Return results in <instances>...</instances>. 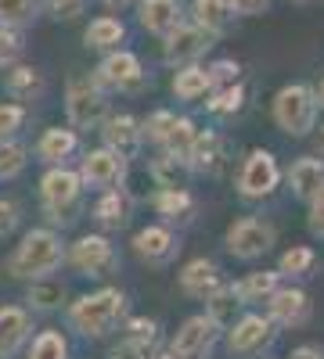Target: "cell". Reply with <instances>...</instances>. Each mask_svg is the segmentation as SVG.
Instances as JSON below:
<instances>
[{"instance_id": "cell-2", "label": "cell", "mask_w": 324, "mask_h": 359, "mask_svg": "<svg viewBox=\"0 0 324 359\" xmlns=\"http://www.w3.org/2000/svg\"><path fill=\"white\" fill-rule=\"evenodd\" d=\"M123 306H127V298L119 287H101L94 294H83L79 302H72L69 309V320L79 327L83 334H108L115 323H119L123 316Z\"/></svg>"}, {"instance_id": "cell-5", "label": "cell", "mask_w": 324, "mask_h": 359, "mask_svg": "<svg viewBox=\"0 0 324 359\" xmlns=\"http://www.w3.org/2000/svg\"><path fill=\"white\" fill-rule=\"evenodd\" d=\"M271 245H274V226L263 219L245 216L227 230V248L238 259H259L263 252H271Z\"/></svg>"}, {"instance_id": "cell-21", "label": "cell", "mask_w": 324, "mask_h": 359, "mask_svg": "<svg viewBox=\"0 0 324 359\" xmlns=\"http://www.w3.org/2000/svg\"><path fill=\"white\" fill-rule=\"evenodd\" d=\"M195 137H198V130H195V123H191V118H173V126H169V133L162 137V147H166V158H176V162H188V155H191V144H195Z\"/></svg>"}, {"instance_id": "cell-20", "label": "cell", "mask_w": 324, "mask_h": 359, "mask_svg": "<svg viewBox=\"0 0 324 359\" xmlns=\"http://www.w3.org/2000/svg\"><path fill=\"white\" fill-rule=\"evenodd\" d=\"M4 90H8L11 97H18V101H33V97L44 94V76H40V69H33V65H18V69L8 72Z\"/></svg>"}, {"instance_id": "cell-53", "label": "cell", "mask_w": 324, "mask_h": 359, "mask_svg": "<svg viewBox=\"0 0 324 359\" xmlns=\"http://www.w3.org/2000/svg\"><path fill=\"white\" fill-rule=\"evenodd\" d=\"M155 359H176V355H173V352H169V355H155Z\"/></svg>"}, {"instance_id": "cell-39", "label": "cell", "mask_w": 324, "mask_h": 359, "mask_svg": "<svg viewBox=\"0 0 324 359\" xmlns=\"http://www.w3.org/2000/svg\"><path fill=\"white\" fill-rule=\"evenodd\" d=\"M18 54H22V36L15 33V29H0V69L15 65Z\"/></svg>"}, {"instance_id": "cell-41", "label": "cell", "mask_w": 324, "mask_h": 359, "mask_svg": "<svg viewBox=\"0 0 324 359\" xmlns=\"http://www.w3.org/2000/svg\"><path fill=\"white\" fill-rule=\"evenodd\" d=\"M173 118L176 115H169V111H155L148 123L141 126V137H148V140H155V144H162V137L169 133V126H173Z\"/></svg>"}, {"instance_id": "cell-51", "label": "cell", "mask_w": 324, "mask_h": 359, "mask_svg": "<svg viewBox=\"0 0 324 359\" xmlns=\"http://www.w3.org/2000/svg\"><path fill=\"white\" fill-rule=\"evenodd\" d=\"M105 4H108V8H127L130 0H105Z\"/></svg>"}, {"instance_id": "cell-52", "label": "cell", "mask_w": 324, "mask_h": 359, "mask_svg": "<svg viewBox=\"0 0 324 359\" xmlns=\"http://www.w3.org/2000/svg\"><path fill=\"white\" fill-rule=\"evenodd\" d=\"M317 144H320V151H324V126H320V133H317Z\"/></svg>"}, {"instance_id": "cell-49", "label": "cell", "mask_w": 324, "mask_h": 359, "mask_svg": "<svg viewBox=\"0 0 324 359\" xmlns=\"http://www.w3.org/2000/svg\"><path fill=\"white\" fill-rule=\"evenodd\" d=\"M288 359H324V352L320 348H310V345H303V348H296Z\"/></svg>"}, {"instance_id": "cell-27", "label": "cell", "mask_w": 324, "mask_h": 359, "mask_svg": "<svg viewBox=\"0 0 324 359\" xmlns=\"http://www.w3.org/2000/svg\"><path fill=\"white\" fill-rule=\"evenodd\" d=\"M227 18H231L227 0H195V25H202L209 36L213 33H223Z\"/></svg>"}, {"instance_id": "cell-12", "label": "cell", "mask_w": 324, "mask_h": 359, "mask_svg": "<svg viewBox=\"0 0 324 359\" xmlns=\"http://www.w3.org/2000/svg\"><path fill=\"white\" fill-rule=\"evenodd\" d=\"M105 147L119 158V162H127V158H134L137 155V147H141V123L137 118H130V115H112L108 123H105Z\"/></svg>"}, {"instance_id": "cell-30", "label": "cell", "mask_w": 324, "mask_h": 359, "mask_svg": "<svg viewBox=\"0 0 324 359\" xmlns=\"http://www.w3.org/2000/svg\"><path fill=\"white\" fill-rule=\"evenodd\" d=\"M278 277L281 273H252L249 280H242L234 287V294L242 298V302H256V298H271L278 291Z\"/></svg>"}, {"instance_id": "cell-38", "label": "cell", "mask_w": 324, "mask_h": 359, "mask_svg": "<svg viewBox=\"0 0 324 359\" xmlns=\"http://www.w3.org/2000/svg\"><path fill=\"white\" fill-rule=\"evenodd\" d=\"M310 266H313V248H306V245L288 248L281 255V273H306Z\"/></svg>"}, {"instance_id": "cell-43", "label": "cell", "mask_w": 324, "mask_h": 359, "mask_svg": "<svg viewBox=\"0 0 324 359\" xmlns=\"http://www.w3.org/2000/svg\"><path fill=\"white\" fill-rule=\"evenodd\" d=\"M127 331H130L134 341L152 345V341L159 338V323H155V320H130V323H127Z\"/></svg>"}, {"instance_id": "cell-42", "label": "cell", "mask_w": 324, "mask_h": 359, "mask_svg": "<svg viewBox=\"0 0 324 359\" xmlns=\"http://www.w3.org/2000/svg\"><path fill=\"white\" fill-rule=\"evenodd\" d=\"M22 118H25L22 104H0V140H4L8 133H15L22 126Z\"/></svg>"}, {"instance_id": "cell-4", "label": "cell", "mask_w": 324, "mask_h": 359, "mask_svg": "<svg viewBox=\"0 0 324 359\" xmlns=\"http://www.w3.org/2000/svg\"><path fill=\"white\" fill-rule=\"evenodd\" d=\"M105 115H108V101L101 94V86L94 79H72L69 83V118H72V126H79V130L98 126Z\"/></svg>"}, {"instance_id": "cell-18", "label": "cell", "mask_w": 324, "mask_h": 359, "mask_svg": "<svg viewBox=\"0 0 324 359\" xmlns=\"http://www.w3.org/2000/svg\"><path fill=\"white\" fill-rule=\"evenodd\" d=\"M29 334V316L18 306H4L0 309V359H8L18 352V345Z\"/></svg>"}, {"instance_id": "cell-11", "label": "cell", "mask_w": 324, "mask_h": 359, "mask_svg": "<svg viewBox=\"0 0 324 359\" xmlns=\"http://www.w3.org/2000/svg\"><path fill=\"white\" fill-rule=\"evenodd\" d=\"M79 198V176L69 169H51L44 176V205L54 212V219H62Z\"/></svg>"}, {"instance_id": "cell-32", "label": "cell", "mask_w": 324, "mask_h": 359, "mask_svg": "<svg viewBox=\"0 0 324 359\" xmlns=\"http://www.w3.org/2000/svg\"><path fill=\"white\" fill-rule=\"evenodd\" d=\"M205 302H209V320L213 323H227V316L238 309L242 302H238V294H234V287L231 284H220L209 298H205Z\"/></svg>"}, {"instance_id": "cell-1", "label": "cell", "mask_w": 324, "mask_h": 359, "mask_svg": "<svg viewBox=\"0 0 324 359\" xmlns=\"http://www.w3.org/2000/svg\"><path fill=\"white\" fill-rule=\"evenodd\" d=\"M58 266H62V241H58V233L29 230L22 237V245L8 259V273L11 277H29V280H44Z\"/></svg>"}, {"instance_id": "cell-6", "label": "cell", "mask_w": 324, "mask_h": 359, "mask_svg": "<svg viewBox=\"0 0 324 359\" xmlns=\"http://www.w3.org/2000/svg\"><path fill=\"white\" fill-rule=\"evenodd\" d=\"M69 259L86 277H105V273L115 269V248L108 245V237H101V233L79 237V241L72 245V252H69Z\"/></svg>"}, {"instance_id": "cell-22", "label": "cell", "mask_w": 324, "mask_h": 359, "mask_svg": "<svg viewBox=\"0 0 324 359\" xmlns=\"http://www.w3.org/2000/svg\"><path fill=\"white\" fill-rule=\"evenodd\" d=\"M134 248H137L141 259L162 262V259H169V252H173V237H169V230H162V226H148V230H141V233L134 237Z\"/></svg>"}, {"instance_id": "cell-37", "label": "cell", "mask_w": 324, "mask_h": 359, "mask_svg": "<svg viewBox=\"0 0 324 359\" xmlns=\"http://www.w3.org/2000/svg\"><path fill=\"white\" fill-rule=\"evenodd\" d=\"M25 169V147L15 140H0V180H11Z\"/></svg>"}, {"instance_id": "cell-26", "label": "cell", "mask_w": 324, "mask_h": 359, "mask_svg": "<svg viewBox=\"0 0 324 359\" xmlns=\"http://www.w3.org/2000/svg\"><path fill=\"white\" fill-rule=\"evenodd\" d=\"M148 176H152V184L155 187H162V191H184V180H188V165L184 162H176V158H155L152 162V169H148Z\"/></svg>"}, {"instance_id": "cell-54", "label": "cell", "mask_w": 324, "mask_h": 359, "mask_svg": "<svg viewBox=\"0 0 324 359\" xmlns=\"http://www.w3.org/2000/svg\"><path fill=\"white\" fill-rule=\"evenodd\" d=\"M320 94H324V86H320Z\"/></svg>"}, {"instance_id": "cell-29", "label": "cell", "mask_w": 324, "mask_h": 359, "mask_svg": "<svg viewBox=\"0 0 324 359\" xmlns=\"http://www.w3.org/2000/svg\"><path fill=\"white\" fill-rule=\"evenodd\" d=\"M94 216H98L101 226L119 230V226L127 223V194H119V191H105V198L94 205Z\"/></svg>"}, {"instance_id": "cell-10", "label": "cell", "mask_w": 324, "mask_h": 359, "mask_svg": "<svg viewBox=\"0 0 324 359\" xmlns=\"http://www.w3.org/2000/svg\"><path fill=\"white\" fill-rule=\"evenodd\" d=\"M98 83L115 86V90H137L144 83V69L137 62V54H130V50L108 54L101 62V69H98Z\"/></svg>"}, {"instance_id": "cell-28", "label": "cell", "mask_w": 324, "mask_h": 359, "mask_svg": "<svg viewBox=\"0 0 324 359\" xmlns=\"http://www.w3.org/2000/svg\"><path fill=\"white\" fill-rule=\"evenodd\" d=\"M205 90H209V76H205V69H198V65H184L173 79V94L181 101H198Z\"/></svg>"}, {"instance_id": "cell-50", "label": "cell", "mask_w": 324, "mask_h": 359, "mask_svg": "<svg viewBox=\"0 0 324 359\" xmlns=\"http://www.w3.org/2000/svg\"><path fill=\"white\" fill-rule=\"evenodd\" d=\"M130 184H134V187H130L134 198H144V194H148V191H144V176H130Z\"/></svg>"}, {"instance_id": "cell-8", "label": "cell", "mask_w": 324, "mask_h": 359, "mask_svg": "<svg viewBox=\"0 0 324 359\" xmlns=\"http://www.w3.org/2000/svg\"><path fill=\"white\" fill-rule=\"evenodd\" d=\"M216 331H220V323H213L209 316H191L173 338V355L176 359H202L213 348Z\"/></svg>"}, {"instance_id": "cell-7", "label": "cell", "mask_w": 324, "mask_h": 359, "mask_svg": "<svg viewBox=\"0 0 324 359\" xmlns=\"http://www.w3.org/2000/svg\"><path fill=\"white\" fill-rule=\"evenodd\" d=\"M278 187V162L271 151H252L238 172V191L242 198H267Z\"/></svg>"}, {"instance_id": "cell-25", "label": "cell", "mask_w": 324, "mask_h": 359, "mask_svg": "<svg viewBox=\"0 0 324 359\" xmlns=\"http://www.w3.org/2000/svg\"><path fill=\"white\" fill-rule=\"evenodd\" d=\"M127 36V29H123V22L119 18H94L91 25H86V47H94V50H108V47H115Z\"/></svg>"}, {"instance_id": "cell-47", "label": "cell", "mask_w": 324, "mask_h": 359, "mask_svg": "<svg viewBox=\"0 0 324 359\" xmlns=\"http://www.w3.org/2000/svg\"><path fill=\"white\" fill-rule=\"evenodd\" d=\"M47 4H51V15L58 18H76L83 11V0H47Z\"/></svg>"}, {"instance_id": "cell-19", "label": "cell", "mask_w": 324, "mask_h": 359, "mask_svg": "<svg viewBox=\"0 0 324 359\" xmlns=\"http://www.w3.org/2000/svg\"><path fill=\"white\" fill-rule=\"evenodd\" d=\"M188 165L198 169V172H220L223 165V144L216 133H198L195 144H191V155H188Z\"/></svg>"}, {"instance_id": "cell-17", "label": "cell", "mask_w": 324, "mask_h": 359, "mask_svg": "<svg viewBox=\"0 0 324 359\" xmlns=\"http://www.w3.org/2000/svg\"><path fill=\"white\" fill-rule=\"evenodd\" d=\"M141 25L148 33H173L181 25V0H141Z\"/></svg>"}, {"instance_id": "cell-36", "label": "cell", "mask_w": 324, "mask_h": 359, "mask_svg": "<svg viewBox=\"0 0 324 359\" xmlns=\"http://www.w3.org/2000/svg\"><path fill=\"white\" fill-rule=\"evenodd\" d=\"M65 352H69V345H65L62 334H58V331H44L33 341V348H29V359H65Z\"/></svg>"}, {"instance_id": "cell-9", "label": "cell", "mask_w": 324, "mask_h": 359, "mask_svg": "<svg viewBox=\"0 0 324 359\" xmlns=\"http://www.w3.org/2000/svg\"><path fill=\"white\" fill-rule=\"evenodd\" d=\"M209 33H205L202 25H176L173 33H166V62L169 65H191L195 57H202L205 50H209Z\"/></svg>"}, {"instance_id": "cell-13", "label": "cell", "mask_w": 324, "mask_h": 359, "mask_svg": "<svg viewBox=\"0 0 324 359\" xmlns=\"http://www.w3.org/2000/svg\"><path fill=\"white\" fill-rule=\"evenodd\" d=\"M271 338H274L271 320H263V316H245V320L234 323V331L227 334V348L238 352V355H252V352H259L263 345H267Z\"/></svg>"}, {"instance_id": "cell-48", "label": "cell", "mask_w": 324, "mask_h": 359, "mask_svg": "<svg viewBox=\"0 0 324 359\" xmlns=\"http://www.w3.org/2000/svg\"><path fill=\"white\" fill-rule=\"evenodd\" d=\"M267 4H271V0H227V8L234 15H259Z\"/></svg>"}, {"instance_id": "cell-23", "label": "cell", "mask_w": 324, "mask_h": 359, "mask_svg": "<svg viewBox=\"0 0 324 359\" xmlns=\"http://www.w3.org/2000/svg\"><path fill=\"white\" fill-rule=\"evenodd\" d=\"M288 184H292V191H296L299 198H310L324 184V162L320 158H299L296 165H292V172H288Z\"/></svg>"}, {"instance_id": "cell-35", "label": "cell", "mask_w": 324, "mask_h": 359, "mask_svg": "<svg viewBox=\"0 0 324 359\" xmlns=\"http://www.w3.org/2000/svg\"><path fill=\"white\" fill-rule=\"evenodd\" d=\"M65 302V287L62 284H47V280H37L29 287V306L33 309H58Z\"/></svg>"}, {"instance_id": "cell-40", "label": "cell", "mask_w": 324, "mask_h": 359, "mask_svg": "<svg viewBox=\"0 0 324 359\" xmlns=\"http://www.w3.org/2000/svg\"><path fill=\"white\" fill-rule=\"evenodd\" d=\"M238 72H242L238 62H216L213 69H205V76H209V90H213V86H234Z\"/></svg>"}, {"instance_id": "cell-3", "label": "cell", "mask_w": 324, "mask_h": 359, "mask_svg": "<svg viewBox=\"0 0 324 359\" xmlns=\"http://www.w3.org/2000/svg\"><path fill=\"white\" fill-rule=\"evenodd\" d=\"M313 118H317V101H313V90L296 83V86H285L278 90L274 97V123L292 133V137H306L313 130Z\"/></svg>"}, {"instance_id": "cell-33", "label": "cell", "mask_w": 324, "mask_h": 359, "mask_svg": "<svg viewBox=\"0 0 324 359\" xmlns=\"http://www.w3.org/2000/svg\"><path fill=\"white\" fill-rule=\"evenodd\" d=\"M155 208H159L166 219H176V216H188L191 208H195V201H191L188 191H159L155 194Z\"/></svg>"}, {"instance_id": "cell-44", "label": "cell", "mask_w": 324, "mask_h": 359, "mask_svg": "<svg viewBox=\"0 0 324 359\" xmlns=\"http://www.w3.org/2000/svg\"><path fill=\"white\" fill-rule=\"evenodd\" d=\"M310 230L324 237V184L310 194Z\"/></svg>"}, {"instance_id": "cell-46", "label": "cell", "mask_w": 324, "mask_h": 359, "mask_svg": "<svg viewBox=\"0 0 324 359\" xmlns=\"http://www.w3.org/2000/svg\"><path fill=\"white\" fill-rule=\"evenodd\" d=\"M18 226V205L15 201H0V237L11 233Z\"/></svg>"}, {"instance_id": "cell-24", "label": "cell", "mask_w": 324, "mask_h": 359, "mask_svg": "<svg viewBox=\"0 0 324 359\" xmlns=\"http://www.w3.org/2000/svg\"><path fill=\"white\" fill-rule=\"evenodd\" d=\"M76 151V133L72 130H62V126H51L44 137H40V144H37V155L44 158V162H62V158H69Z\"/></svg>"}, {"instance_id": "cell-15", "label": "cell", "mask_w": 324, "mask_h": 359, "mask_svg": "<svg viewBox=\"0 0 324 359\" xmlns=\"http://www.w3.org/2000/svg\"><path fill=\"white\" fill-rule=\"evenodd\" d=\"M123 176V162L115 158L108 147H98L83 158V172H79V184H91V187H112L115 180Z\"/></svg>"}, {"instance_id": "cell-45", "label": "cell", "mask_w": 324, "mask_h": 359, "mask_svg": "<svg viewBox=\"0 0 324 359\" xmlns=\"http://www.w3.org/2000/svg\"><path fill=\"white\" fill-rule=\"evenodd\" d=\"M108 359H148V345L127 338V341H119V345L108 352Z\"/></svg>"}, {"instance_id": "cell-31", "label": "cell", "mask_w": 324, "mask_h": 359, "mask_svg": "<svg viewBox=\"0 0 324 359\" xmlns=\"http://www.w3.org/2000/svg\"><path fill=\"white\" fill-rule=\"evenodd\" d=\"M37 0H0V29H18L25 22H33Z\"/></svg>"}, {"instance_id": "cell-14", "label": "cell", "mask_w": 324, "mask_h": 359, "mask_svg": "<svg viewBox=\"0 0 324 359\" xmlns=\"http://www.w3.org/2000/svg\"><path fill=\"white\" fill-rule=\"evenodd\" d=\"M220 284H223V277H220V266L213 259H191L181 269V287L195 298H209Z\"/></svg>"}, {"instance_id": "cell-16", "label": "cell", "mask_w": 324, "mask_h": 359, "mask_svg": "<svg viewBox=\"0 0 324 359\" xmlns=\"http://www.w3.org/2000/svg\"><path fill=\"white\" fill-rule=\"evenodd\" d=\"M271 316L281 323V327H299L306 323L310 316V298L296 287H285V291H274L271 294Z\"/></svg>"}, {"instance_id": "cell-34", "label": "cell", "mask_w": 324, "mask_h": 359, "mask_svg": "<svg viewBox=\"0 0 324 359\" xmlns=\"http://www.w3.org/2000/svg\"><path fill=\"white\" fill-rule=\"evenodd\" d=\"M242 104H245V90L234 83V86H220V90H216L213 101H209V111H213V115H238Z\"/></svg>"}]
</instances>
